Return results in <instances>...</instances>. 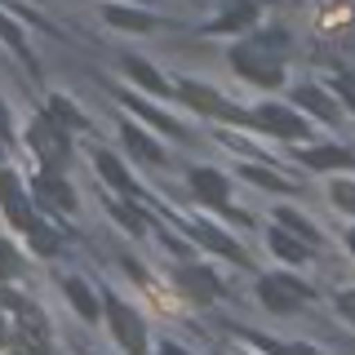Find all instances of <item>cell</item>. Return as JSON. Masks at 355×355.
I'll use <instances>...</instances> for the list:
<instances>
[{"label": "cell", "mask_w": 355, "mask_h": 355, "mask_svg": "<svg viewBox=\"0 0 355 355\" xmlns=\"http://www.w3.org/2000/svg\"><path fill=\"white\" fill-rule=\"evenodd\" d=\"M187 182H191V191L196 200H205V205H214V209H227V200H231V178L214 169V164H196L191 173H187Z\"/></svg>", "instance_id": "9c48e42d"}, {"label": "cell", "mask_w": 355, "mask_h": 355, "mask_svg": "<svg viewBox=\"0 0 355 355\" xmlns=\"http://www.w3.org/2000/svg\"><path fill=\"white\" fill-rule=\"evenodd\" d=\"M302 164H306V169H320V173L355 169V151L342 147V142H320V147H306L302 151Z\"/></svg>", "instance_id": "8fae6325"}, {"label": "cell", "mask_w": 355, "mask_h": 355, "mask_svg": "<svg viewBox=\"0 0 355 355\" xmlns=\"http://www.w3.org/2000/svg\"><path fill=\"white\" fill-rule=\"evenodd\" d=\"M293 107H306L311 116H320L324 125H338L342 120V111H338V103L324 94V89H315V85H302V89H293Z\"/></svg>", "instance_id": "2e32d148"}, {"label": "cell", "mask_w": 355, "mask_h": 355, "mask_svg": "<svg viewBox=\"0 0 355 355\" xmlns=\"http://www.w3.org/2000/svg\"><path fill=\"white\" fill-rule=\"evenodd\" d=\"M338 311H342V315H347L351 324H355V293H338Z\"/></svg>", "instance_id": "4dcf8cb0"}, {"label": "cell", "mask_w": 355, "mask_h": 355, "mask_svg": "<svg viewBox=\"0 0 355 355\" xmlns=\"http://www.w3.org/2000/svg\"><path fill=\"white\" fill-rule=\"evenodd\" d=\"M155 355H191V351H187V347H178V342H164V347L155 351Z\"/></svg>", "instance_id": "1f68e13d"}, {"label": "cell", "mask_w": 355, "mask_h": 355, "mask_svg": "<svg viewBox=\"0 0 355 355\" xmlns=\"http://www.w3.org/2000/svg\"><path fill=\"white\" fill-rule=\"evenodd\" d=\"M0 342H5V315H0Z\"/></svg>", "instance_id": "e575fe53"}, {"label": "cell", "mask_w": 355, "mask_h": 355, "mask_svg": "<svg viewBox=\"0 0 355 355\" xmlns=\"http://www.w3.org/2000/svg\"><path fill=\"white\" fill-rule=\"evenodd\" d=\"M244 178H249V182H258V187H266V191H293V182H284L280 173L262 169V164H244Z\"/></svg>", "instance_id": "4316f807"}, {"label": "cell", "mask_w": 355, "mask_h": 355, "mask_svg": "<svg viewBox=\"0 0 355 355\" xmlns=\"http://www.w3.org/2000/svg\"><path fill=\"white\" fill-rule=\"evenodd\" d=\"M253 18H258V5H249V0H231V9L222 18L209 22V31H244Z\"/></svg>", "instance_id": "603a6c76"}, {"label": "cell", "mask_w": 355, "mask_h": 355, "mask_svg": "<svg viewBox=\"0 0 355 355\" xmlns=\"http://www.w3.org/2000/svg\"><path fill=\"white\" fill-rule=\"evenodd\" d=\"M120 138H125V147L133 155H142L147 164H164V160H169L164 147H155V138H151V133H142L138 125H120Z\"/></svg>", "instance_id": "d6986e66"}, {"label": "cell", "mask_w": 355, "mask_h": 355, "mask_svg": "<svg viewBox=\"0 0 355 355\" xmlns=\"http://www.w3.org/2000/svg\"><path fill=\"white\" fill-rule=\"evenodd\" d=\"M191 236L200 240V244H209V249H214V253H222V258H231V262H249V258H244V249H240V244L236 240H231L227 236V231H218L214 227V222H196V227H191Z\"/></svg>", "instance_id": "e0dca14e"}, {"label": "cell", "mask_w": 355, "mask_h": 355, "mask_svg": "<svg viewBox=\"0 0 355 355\" xmlns=\"http://www.w3.org/2000/svg\"><path fill=\"white\" fill-rule=\"evenodd\" d=\"M284 53H288V31L271 27V31H253L249 40H240L231 49V67L240 80L258 85V89H275L284 85Z\"/></svg>", "instance_id": "6da1fadb"}, {"label": "cell", "mask_w": 355, "mask_h": 355, "mask_svg": "<svg viewBox=\"0 0 355 355\" xmlns=\"http://www.w3.org/2000/svg\"><path fill=\"white\" fill-rule=\"evenodd\" d=\"M0 36H5V44H9V49H14L18 58L31 67V71H40V67H36V58H31V49H27V36H22V27H18V22L9 18V14H0Z\"/></svg>", "instance_id": "484cf974"}, {"label": "cell", "mask_w": 355, "mask_h": 355, "mask_svg": "<svg viewBox=\"0 0 355 355\" xmlns=\"http://www.w3.org/2000/svg\"><path fill=\"white\" fill-rule=\"evenodd\" d=\"M62 297L76 306V315H80L85 324H98V315H103V302L89 293V284L80 280V275H67V280H62Z\"/></svg>", "instance_id": "4fadbf2b"}, {"label": "cell", "mask_w": 355, "mask_h": 355, "mask_svg": "<svg viewBox=\"0 0 355 355\" xmlns=\"http://www.w3.org/2000/svg\"><path fill=\"white\" fill-rule=\"evenodd\" d=\"M266 244H271V253H275L280 262H293V266L311 262V244L297 240L293 231H284V227H271V231H266Z\"/></svg>", "instance_id": "5bb4252c"}, {"label": "cell", "mask_w": 355, "mask_h": 355, "mask_svg": "<svg viewBox=\"0 0 355 355\" xmlns=\"http://www.w3.org/2000/svg\"><path fill=\"white\" fill-rule=\"evenodd\" d=\"M94 164H98V173L107 178V187H116V191L125 196V200H142L138 182H133V178H129V169H125V164H120L111 151H98V155H94Z\"/></svg>", "instance_id": "9a60e30c"}, {"label": "cell", "mask_w": 355, "mask_h": 355, "mask_svg": "<svg viewBox=\"0 0 355 355\" xmlns=\"http://www.w3.org/2000/svg\"><path fill=\"white\" fill-rule=\"evenodd\" d=\"M178 98H182L191 111H200V116H214V120H236V125H249V111H236V103H227V98L218 94V89L209 85H196V80H182L173 89Z\"/></svg>", "instance_id": "8992f818"}, {"label": "cell", "mask_w": 355, "mask_h": 355, "mask_svg": "<svg viewBox=\"0 0 355 355\" xmlns=\"http://www.w3.org/2000/svg\"><path fill=\"white\" fill-rule=\"evenodd\" d=\"M31 196L40 200L44 209H53V214H76V191H71V182L58 173V169H44V173H36L31 178Z\"/></svg>", "instance_id": "52a82bcc"}, {"label": "cell", "mask_w": 355, "mask_h": 355, "mask_svg": "<svg viewBox=\"0 0 355 355\" xmlns=\"http://www.w3.org/2000/svg\"><path fill=\"white\" fill-rule=\"evenodd\" d=\"M120 67H125V76H129L138 89H147V94H155V98H169V94H173V85L164 80V76L155 71L147 58H138V53H125V58H120Z\"/></svg>", "instance_id": "7c38bea8"}, {"label": "cell", "mask_w": 355, "mask_h": 355, "mask_svg": "<svg viewBox=\"0 0 355 355\" xmlns=\"http://www.w3.org/2000/svg\"><path fill=\"white\" fill-rule=\"evenodd\" d=\"M347 249H351V258H355V227L347 231Z\"/></svg>", "instance_id": "836d02e7"}, {"label": "cell", "mask_w": 355, "mask_h": 355, "mask_svg": "<svg viewBox=\"0 0 355 355\" xmlns=\"http://www.w3.org/2000/svg\"><path fill=\"white\" fill-rule=\"evenodd\" d=\"M333 89L342 94V103H347V107H355V71H342L338 80H333Z\"/></svg>", "instance_id": "f546056e"}, {"label": "cell", "mask_w": 355, "mask_h": 355, "mask_svg": "<svg viewBox=\"0 0 355 355\" xmlns=\"http://www.w3.org/2000/svg\"><path fill=\"white\" fill-rule=\"evenodd\" d=\"M249 125L262 129V133H271V138H288V142H302L311 133L306 120L297 116L293 107H284V103H258L249 111Z\"/></svg>", "instance_id": "5b68a950"}, {"label": "cell", "mask_w": 355, "mask_h": 355, "mask_svg": "<svg viewBox=\"0 0 355 355\" xmlns=\"http://www.w3.org/2000/svg\"><path fill=\"white\" fill-rule=\"evenodd\" d=\"M44 116H49L58 129H67V133H71V129H85V116L76 111V103H71L67 94H49V107H44Z\"/></svg>", "instance_id": "7402d4cb"}, {"label": "cell", "mask_w": 355, "mask_h": 355, "mask_svg": "<svg viewBox=\"0 0 355 355\" xmlns=\"http://www.w3.org/2000/svg\"><path fill=\"white\" fill-rule=\"evenodd\" d=\"M67 138H71V133L58 129L49 116H36L27 125V147H31V155H36L44 169H58L62 173V164L71 160V142H67Z\"/></svg>", "instance_id": "3957f363"}, {"label": "cell", "mask_w": 355, "mask_h": 355, "mask_svg": "<svg viewBox=\"0 0 355 355\" xmlns=\"http://www.w3.org/2000/svg\"><path fill=\"white\" fill-rule=\"evenodd\" d=\"M107 214L116 218L120 227L129 231V236H138V240L151 231V227H147V218H142V209H138V200H107Z\"/></svg>", "instance_id": "ffe728a7"}, {"label": "cell", "mask_w": 355, "mask_h": 355, "mask_svg": "<svg viewBox=\"0 0 355 355\" xmlns=\"http://www.w3.org/2000/svg\"><path fill=\"white\" fill-rule=\"evenodd\" d=\"M9 133V111H5V98H0V138Z\"/></svg>", "instance_id": "d6a6232c"}, {"label": "cell", "mask_w": 355, "mask_h": 355, "mask_svg": "<svg viewBox=\"0 0 355 355\" xmlns=\"http://www.w3.org/2000/svg\"><path fill=\"white\" fill-rule=\"evenodd\" d=\"M275 227H284V231H293L297 240H306V244H320V227H311V222L297 214V209H275Z\"/></svg>", "instance_id": "d4e9b609"}, {"label": "cell", "mask_w": 355, "mask_h": 355, "mask_svg": "<svg viewBox=\"0 0 355 355\" xmlns=\"http://www.w3.org/2000/svg\"><path fill=\"white\" fill-rule=\"evenodd\" d=\"M103 311H107V324H111L120 347L129 355H147V320H142V311H133L125 297H116V293L103 297Z\"/></svg>", "instance_id": "7a4b0ae2"}, {"label": "cell", "mask_w": 355, "mask_h": 355, "mask_svg": "<svg viewBox=\"0 0 355 355\" xmlns=\"http://www.w3.org/2000/svg\"><path fill=\"white\" fill-rule=\"evenodd\" d=\"M120 103H125L129 111H138V116L147 120V125H155V129H160V133H169V138H182V125H178V120H169V116H164L160 107L142 103V98H120Z\"/></svg>", "instance_id": "cb8c5ba5"}, {"label": "cell", "mask_w": 355, "mask_h": 355, "mask_svg": "<svg viewBox=\"0 0 355 355\" xmlns=\"http://www.w3.org/2000/svg\"><path fill=\"white\" fill-rule=\"evenodd\" d=\"M107 27H120V31H155V18L142 14V9H125V5H107L103 9Z\"/></svg>", "instance_id": "44dd1931"}, {"label": "cell", "mask_w": 355, "mask_h": 355, "mask_svg": "<svg viewBox=\"0 0 355 355\" xmlns=\"http://www.w3.org/2000/svg\"><path fill=\"white\" fill-rule=\"evenodd\" d=\"M14 275H22V258L14 253V244L0 240V280H14Z\"/></svg>", "instance_id": "83f0119b"}, {"label": "cell", "mask_w": 355, "mask_h": 355, "mask_svg": "<svg viewBox=\"0 0 355 355\" xmlns=\"http://www.w3.org/2000/svg\"><path fill=\"white\" fill-rule=\"evenodd\" d=\"M173 284L182 288L187 297H196V302H214V297L227 293V284H222L209 266H173Z\"/></svg>", "instance_id": "ba28073f"}, {"label": "cell", "mask_w": 355, "mask_h": 355, "mask_svg": "<svg viewBox=\"0 0 355 355\" xmlns=\"http://www.w3.org/2000/svg\"><path fill=\"white\" fill-rule=\"evenodd\" d=\"M22 236L31 240V249H36L40 258H58V253H62V236H58V231H53V227H49V222H44L40 214L31 218L27 227H22Z\"/></svg>", "instance_id": "ac0fdd59"}, {"label": "cell", "mask_w": 355, "mask_h": 355, "mask_svg": "<svg viewBox=\"0 0 355 355\" xmlns=\"http://www.w3.org/2000/svg\"><path fill=\"white\" fill-rule=\"evenodd\" d=\"M258 297H262L266 311H275V315H293V311H302L315 293H311V284H302L297 275H262Z\"/></svg>", "instance_id": "277c9868"}, {"label": "cell", "mask_w": 355, "mask_h": 355, "mask_svg": "<svg viewBox=\"0 0 355 355\" xmlns=\"http://www.w3.org/2000/svg\"><path fill=\"white\" fill-rule=\"evenodd\" d=\"M0 205H5V214H9V222L22 231L31 218H36V209H31V200H27V191L18 187V173H9V169H0Z\"/></svg>", "instance_id": "30bf717a"}, {"label": "cell", "mask_w": 355, "mask_h": 355, "mask_svg": "<svg viewBox=\"0 0 355 355\" xmlns=\"http://www.w3.org/2000/svg\"><path fill=\"white\" fill-rule=\"evenodd\" d=\"M333 205L342 209V214H355V182H333Z\"/></svg>", "instance_id": "f1b7e54d"}]
</instances>
